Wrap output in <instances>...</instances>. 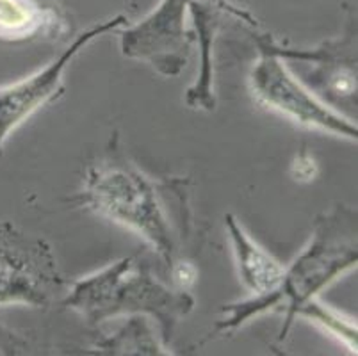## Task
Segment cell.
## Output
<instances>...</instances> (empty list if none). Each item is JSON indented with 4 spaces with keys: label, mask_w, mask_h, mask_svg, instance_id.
<instances>
[{
    "label": "cell",
    "mask_w": 358,
    "mask_h": 356,
    "mask_svg": "<svg viewBox=\"0 0 358 356\" xmlns=\"http://www.w3.org/2000/svg\"><path fill=\"white\" fill-rule=\"evenodd\" d=\"M122 25H127V18L122 15L93 25L86 32L77 36L70 48H66L43 70L36 71L24 80L0 87V152L13 130L18 129L41 106L63 93V71L71 63V59L90 41Z\"/></svg>",
    "instance_id": "6"
},
{
    "label": "cell",
    "mask_w": 358,
    "mask_h": 356,
    "mask_svg": "<svg viewBox=\"0 0 358 356\" xmlns=\"http://www.w3.org/2000/svg\"><path fill=\"white\" fill-rule=\"evenodd\" d=\"M191 0H161L155 11L122 34L125 57L148 61L159 73L175 77L187 64L193 32L185 31Z\"/></svg>",
    "instance_id": "5"
},
{
    "label": "cell",
    "mask_w": 358,
    "mask_h": 356,
    "mask_svg": "<svg viewBox=\"0 0 358 356\" xmlns=\"http://www.w3.org/2000/svg\"><path fill=\"white\" fill-rule=\"evenodd\" d=\"M173 278H175V282L182 287V289H185V287H189L191 283L194 282V278H196V273H194L193 267H189L187 264H180V266H177L173 269Z\"/></svg>",
    "instance_id": "12"
},
{
    "label": "cell",
    "mask_w": 358,
    "mask_h": 356,
    "mask_svg": "<svg viewBox=\"0 0 358 356\" xmlns=\"http://www.w3.org/2000/svg\"><path fill=\"white\" fill-rule=\"evenodd\" d=\"M294 169H298V171L294 173L296 180H310L312 176L315 175L314 161H312L308 155H305V153L301 157H298V161H296V164H294Z\"/></svg>",
    "instance_id": "11"
},
{
    "label": "cell",
    "mask_w": 358,
    "mask_h": 356,
    "mask_svg": "<svg viewBox=\"0 0 358 356\" xmlns=\"http://www.w3.org/2000/svg\"><path fill=\"white\" fill-rule=\"evenodd\" d=\"M346 211H335L324 215L315 228V235L305 253L284 273V280L278 289L266 296H257V299L244 301L239 305H230V318L220 325L221 328H232L252 318L253 313L276 308L285 305L287 326L282 335H285L294 315H298L301 306L314 299L315 292L343 274L350 267L357 266V235H355L353 214L350 220L344 218Z\"/></svg>",
    "instance_id": "2"
},
{
    "label": "cell",
    "mask_w": 358,
    "mask_h": 356,
    "mask_svg": "<svg viewBox=\"0 0 358 356\" xmlns=\"http://www.w3.org/2000/svg\"><path fill=\"white\" fill-rule=\"evenodd\" d=\"M64 285L50 246L9 221H0V306L47 308L59 298Z\"/></svg>",
    "instance_id": "4"
},
{
    "label": "cell",
    "mask_w": 358,
    "mask_h": 356,
    "mask_svg": "<svg viewBox=\"0 0 358 356\" xmlns=\"http://www.w3.org/2000/svg\"><path fill=\"white\" fill-rule=\"evenodd\" d=\"M252 87L257 98L301 125L328 130L337 136L357 139V127L317 102L289 73L273 52H264L252 71Z\"/></svg>",
    "instance_id": "7"
},
{
    "label": "cell",
    "mask_w": 358,
    "mask_h": 356,
    "mask_svg": "<svg viewBox=\"0 0 358 356\" xmlns=\"http://www.w3.org/2000/svg\"><path fill=\"white\" fill-rule=\"evenodd\" d=\"M189 9L193 13V20L196 24L200 45L203 50V70L196 86L187 91V104L191 107H201V109H214L213 94V70H210V45H213L214 31H216V8L213 4H203L198 0H191Z\"/></svg>",
    "instance_id": "9"
},
{
    "label": "cell",
    "mask_w": 358,
    "mask_h": 356,
    "mask_svg": "<svg viewBox=\"0 0 358 356\" xmlns=\"http://www.w3.org/2000/svg\"><path fill=\"white\" fill-rule=\"evenodd\" d=\"M224 221L232 237L239 274L244 285L257 296L275 292L284 280V267L250 239L241 225L234 220V215H227Z\"/></svg>",
    "instance_id": "8"
},
{
    "label": "cell",
    "mask_w": 358,
    "mask_h": 356,
    "mask_svg": "<svg viewBox=\"0 0 358 356\" xmlns=\"http://www.w3.org/2000/svg\"><path fill=\"white\" fill-rule=\"evenodd\" d=\"M90 322H100L120 313L148 312L161 322L168 341L178 319L193 310L189 294L175 292L152 276L150 267L136 257H127L100 273L75 282L63 301Z\"/></svg>",
    "instance_id": "1"
},
{
    "label": "cell",
    "mask_w": 358,
    "mask_h": 356,
    "mask_svg": "<svg viewBox=\"0 0 358 356\" xmlns=\"http://www.w3.org/2000/svg\"><path fill=\"white\" fill-rule=\"evenodd\" d=\"M54 16L40 0H0V39L16 41L34 36Z\"/></svg>",
    "instance_id": "10"
},
{
    "label": "cell",
    "mask_w": 358,
    "mask_h": 356,
    "mask_svg": "<svg viewBox=\"0 0 358 356\" xmlns=\"http://www.w3.org/2000/svg\"><path fill=\"white\" fill-rule=\"evenodd\" d=\"M80 204L141 234L171 264L175 237L155 184L123 155L113 153L87 171Z\"/></svg>",
    "instance_id": "3"
}]
</instances>
